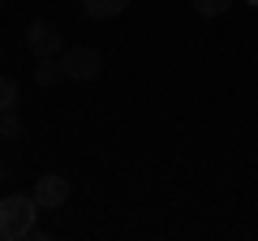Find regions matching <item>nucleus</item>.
I'll return each mask as SVG.
<instances>
[{"mask_svg": "<svg viewBox=\"0 0 258 241\" xmlns=\"http://www.w3.org/2000/svg\"><path fill=\"white\" fill-rule=\"evenodd\" d=\"M26 47L39 56V61H47V56H60V52H64L60 30H56L52 22H30V26H26Z\"/></svg>", "mask_w": 258, "mask_h": 241, "instance_id": "7ed1b4c3", "label": "nucleus"}, {"mask_svg": "<svg viewBox=\"0 0 258 241\" xmlns=\"http://www.w3.org/2000/svg\"><path fill=\"white\" fill-rule=\"evenodd\" d=\"M60 65H64V78L69 82H95L103 74V52L99 47H64Z\"/></svg>", "mask_w": 258, "mask_h": 241, "instance_id": "f03ea898", "label": "nucleus"}, {"mask_svg": "<svg viewBox=\"0 0 258 241\" xmlns=\"http://www.w3.org/2000/svg\"><path fill=\"white\" fill-rule=\"evenodd\" d=\"M35 203L43 207V211H56V207L69 203V181H64L60 172H43L35 181Z\"/></svg>", "mask_w": 258, "mask_h": 241, "instance_id": "20e7f679", "label": "nucleus"}, {"mask_svg": "<svg viewBox=\"0 0 258 241\" xmlns=\"http://www.w3.org/2000/svg\"><path fill=\"white\" fill-rule=\"evenodd\" d=\"M0 5H5V0H0Z\"/></svg>", "mask_w": 258, "mask_h": 241, "instance_id": "9d476101", "label": "nucleus"}, {"mask_svg": "<svg viewBox=\"0 0 258 241\" xmlns=\"http://www.w3.org/2000/svg\"><path fill=\"white\" fill-rule=\"evenodd\" d=\"M129 9V0H82V13L91 22H112Z\"/></svg>", "mask_w": 258, "mask_h": 241, "instance_id": "39448f33", "label": "nucleus"}, {"mask_svg": "<svg viewBox=\"0 0 258 241\" xmlns=\"http://www.w3.org/2000/svg\"><path fill=\"white\" fill-rule=\"evenodd\" d=\"M39 211H43V207L35 203V194H5V198H0V241L30 237Z\"/></svg>", "mask_w": 258, "mask_h": 241, "instance_id": "f257e3e1", "label": "nucleus"}, {"mask_svg": "<svg viewBox=\"0 0 258 241\" xmlns=\"http://www.w3.org/2000/svg\"><path fill=\"white\" fill-rule=\"evenodd\" d=\"M60 78H64L60 56H47V61H39V69H35V82H39V86H56Z\"/></svg>", "mask_w": 258, "mask_h": 241, "instance_id": "423d86ee", "label": "nucleus"}, {"mask_svg": "<svg viewBox=\"0 0 258 241\" xmlns=\"http://www.w3.org/2000/svg\"><path fill=\"white\" fill-rule=\"evenodd\" d=\"M0 138L5 142H13V138H22V120H18V112H0Z\"/></svg>", "mask_w": 258, "mask_h": 241, "instance_id": "6e6552de", "label": "nucleus"}, {"mask_svg": "<svg viewBox=\"0 0 258 241\" xmlns=\"http://www.w3.org/2000/svg\"><path fill=\"white\" fill-rule=\"evenodd\" d=\"M18 99H22V86H18V78H9V74H0V112H9V108H18Z\"/></svg>", "mask_w": 258, "mask_h": 241, "instance_id": "0eeeda50", "label": "nucleus"}, {"mask_svg": "<svg viewBox=\"0 0 258 241\" xmlns=\"http://www.w3.org/2000/svg\"><path fill=\"white\" fill-rule=\"evenodd\" d=\"M194 9L203 13V18H224L232 9V0H194Z\"/></svg>", "mask_w": 258, "mask_h": 241, "instance_id": "1a4fd4ad", "label": "nucleus"}]
</instances>
